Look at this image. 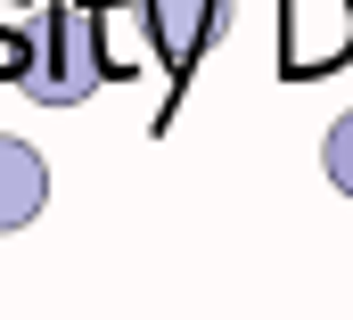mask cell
<instances>
[{"label":"cell","mask_w":353,"mask_h":320,"mask_svg":"<svg viewBox=\"0 0 353 320\" xmlns=\"http://www.w3.org/2000/svg\"><path fill=\"white\" fill-rule=\"evenodd\" d=\"M99 0H41L33 8V25H25V41H17V58H8V74L25 82V99H41V107H83L99 82L115 74V50L99 41Z\"/></svg>","instance_id":"cell-1"},{"label":"cell","mask_w":353,"mask_h":320,"mask_svg":"<svg viewBox=\"0 0 353 320\" xmlns=\"http://www.w3.org/2000/svg\"><path fill=\"white\" fill-rule=\"evenodd\" d=\"M140 25H148V41H157V58L189 74L214 41H222V25H230V0H140Z\"/></svg>","instance_id":"cell-2"},{"label":"cell","mask_w":353,"mask_h":320,"mask_svg":"<svg viewBox=\"0 0 353 320\" xmlns=\"http://www.w3.org/2000/svg\"><path fill=\"white\" fill-rule=\"evenodd\" d=\"M41 197H50L41 148H25V140H8V132H0V230H25V222L41 214Z\"/></svg>","instance_id":"cell-3"},{"label":"cell","mask_w":353,"mask_h":320,"mask_svg":"<svg viewBox=\"0 0 353 320\" xmlns=\"http://www.w3.org/2000/svg\"><path fill=\"white\" fill-rule=\"evenodd\" d=\"M288 33H296V50H288L296 66H312V58L329 66V58L345 50V33H353V8L345 0H321V8H312V0H288Z\"/></svg>","instance_id":"cell-4"},{"label":"cell","mask_w":353,"mask_h":320,"mask_svg":"<svg viewBox=\"0 0 353 320\" xmlns=\"http://www.w3.org/2000/svg\"><path fill=\"white\" fill-rule=\"evenodd\" d=\"M321 157H329V181L353 197V115H337V123H329V148H321Z\"/></svg>","instance_id":"cell-5"}]
</instances>
